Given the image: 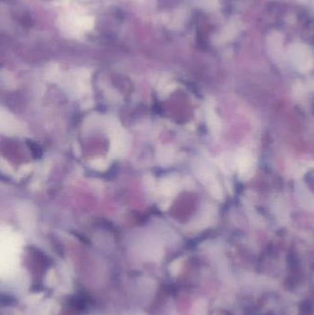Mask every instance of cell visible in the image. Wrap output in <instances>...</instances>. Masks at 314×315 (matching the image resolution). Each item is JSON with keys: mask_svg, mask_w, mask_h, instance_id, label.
I'll use <instances>...</instances> for the list:
<instances>
[{"mask_svg": "<svg viewBox=\"0 0 314 315\" xmlns=\"http://www.w3.org/2000/svg\"><path fill=\"white\" fill-rule=\"evenodd\" d=\"M161 191L165 195H170L175 193L176 191V184L172 180H164L161 182Z\"/></svg>", "mask_w": 314, "mask_h": 315, "instance_id": "obj_5", "label": "cell"}, {"mask_svg": "<svg viewBox=\"0 0 314 315\" xmlns=\"http://www.w3.org/2000/svg\"><path fill=\"white\" fill-rule=\"evenodd\" d=\"M2 130H6L8 134H18L22 131V126L8 113H2L1 115Z\"/></svg>", "mask_w": 314, "mask_h": 315, "instance_id": "obj_3", "label": "cell"}, {"mask_svg": "<svg viewBox=\"0 0 314 315\" xmlns=\"http://www.w3.org/2000/svg\"><path fill=\"white\" fill-rule=\"evenodd\" d=\"M129 141L127 134L122 130L116 128L112 135V144H111V153L113 157H121L126 154L128 150Z\"/></svg>", "mask_w": 314, "mask_h": 315, "instance_id": "obj_1", "label": "cell"}, {"mask_svg": "<svg viewBox=\"0 0 314 315\" xmlns=\"http://www.w3.org/2000/svg\"><path fill=\"white\" fill-rule=\"evenodd\" d=\"M161 155H158V159L161 163H169L172 158V151L169 149H162L160 150Z\"/></svg>", "mask_w": 314, "mask_h": 315, "instance_id": "obj_6", "label": "cell"}, {"mask_svg": "<svg viewBox=\"0 0 314 315\" xmlns=\"http://www.w3.org/2000/svg\"><path fill=\"white\" fill-rule=\"evenodd\" d=\"M235 163L241 176H247L253 171V157L246 150H240L235 158Z\"/></svg>", "mask_w": 314, "mask_h": 315, "instance_id": "obj_2", "label": "cell"}, {"mask_svg": "<svg viewBox=\"0 0 314 315\" xmlns=\"http://www.w3.org/2000/svg\"><path fill=\"white\" fill-rule=\"evenodd\" d=\"M91 165L93 166L97 170H105L106 167H107V163L105 162L104 159L100 158V159H95L94 161H92Z\"/></svg>", "mask_w": 314, "mask_h": 315, "instance_id": "obj_7", "label": "cell"}, {"mask_svg": "<svg viewBox=\"0 0 314 315\" xmlns=\"http://www.w3.org/2000/svg\"><path fill=\"white\" fill-rule=\"evenodd\" d=\"M206 115H207L208 124L209 126L212 133L216 134L219 130V122H218V118H217L216 113L214 112V110L212 109V107H210V106L207 107Z\"/></svg>", "mask_w": 314, "mask_h": 315, "instance_id": "obj_4", "label": "cell"}]
</instances>
